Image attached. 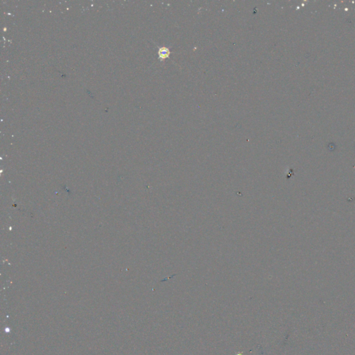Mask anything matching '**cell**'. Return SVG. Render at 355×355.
Wrapping results in <instances>:
<instances>
[{
  "label": "cell",
  "instance_id": "1",
  "mask_svg": "<svg viewBox=\"0 0 355 355\" xmlns=\"http://www.w3.org/2000/svg\"><path fill=\"white\" fill-rule=\"evenodd\" d=\"M171 52L169 51V49L166 47H160L158 50V56L161 60H163V59L168 58Z\"/></svg>",
  "mask_w": 355,
  "mask_h": 355
}]
</instances>
